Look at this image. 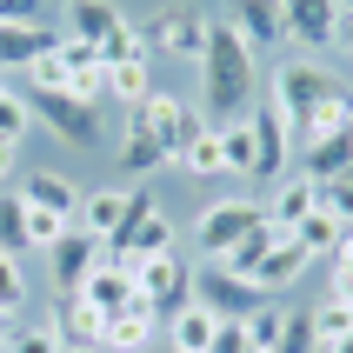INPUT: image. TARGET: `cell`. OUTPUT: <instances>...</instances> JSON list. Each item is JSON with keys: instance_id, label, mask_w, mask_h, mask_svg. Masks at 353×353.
Masks as SVG:
<instances>
[{"instance_id": "obj_46", "label": "cell", "mask_w": 353, "mask_h": 353, "mask_svg": "<svg viewBox=\"0 0 353 353\" xmlns=\"http://www.w3.org/2000/svg\"><path fill=\"white\" fill-rule=\"evenodd\" d=\"M347 314H353V300H347Z\"/></svg>"}, {"instance_id": "obj_23", "label": "cell", "mask_w": 353, "mask_h": 353, "mask_svg": "<svg viewBox=\"0 0 353 353\" xmlns=\"http://www.w3.org/2000/svg\"><path fill=\"white\" fill-rule=\"evenodd\" d=\"M120 167H127V174H154V167H167V154H160V140H154V127H147V114H140V107H127Z\"/></svg>"}, {"instance_id": "obj_33", "label": "cell", "mask_w": 353, "mask_h": 353, "mask_svg": "<svg viewBox=\"0 0 353 353\" xmlns=\"http://www.w3.org/2000/svg\"><path fill=\"white\" fill-rule=\"evenodd\" d=\"M27 127H34V107H27V94H14V87H7V94H0V140H7V147H20V140H27Z\"/></svg>"}, {"instance_id": "obj_30", "label": "cell", "mask_w": 353, "mask_h": 353, "mask_svg": "<svg viewBox=\"0 0 353 353\" xmlns=\"http://www.w3.org/2000/svg\"><path fill=\"white\" fill-rule=\"evenodd\" d=\"M0 254H34V240H27V200L20 194H0Z\"/></svg>"}, {"instance_id": "obj_31", "label": "cell", "mask_w": 353, "mask_h": 353, "mask_svg": "<svg viewBox=\"0 0 353 353\" xmlns=\"http://www.w3.org/2000/svg\"><path fill=\"white\" fill-rule=\"evenodd\" d=\"M214 134H220V154H227V174L254 180V127H247V120H227V127H214Z\"/></svg>"}, {"instance_id": "obj_21", "label": "cell", "mask_w": 353, "mask_h": 353, "mask_svg": "<svg viewBox=\"0 0 353 353\" xmlns=\"http://www.w3.org/2000/svg\"><path fill=\"white\" fill-rule=\"evenodd\" d=\"M74 300H87V307H100V314H120V307H134L140 294H134V280L120 274L114 260H100L94 274L80 280V294H74Z\"/></svg>"}, {"instance_id": "obj_22", "label": "cell", "mask_w": 353, "mask_h": 353, "mask_svg": "<svg viewBox=\"0 0 353 353\" xmlns=\"http://www.w3.org/2000/svg\"><path fill=\"white\" fill-rule=\"evenodd\" d=\"M20 200L40 207V214H60V220L80 214V187L67 174H27V180H20Z\"/></svg>"}, {"instance_id": "obj_14", "label": "cell", "mask_w": 353, "mask_h": 353, "mask_svg": "<svg viewBox=\"0 0 353 353\" xmlns=\"http://www.w3.org/2000/svg\"><path fill=\"white\" fill-rule=\"evenodd\" d=\"M60 14H67V20H60V34L80 40V47H94V54L120 34V27H127V14H120L114 0H67Z\"/></svg>"}, {"instance_id": "obj_9", "label": "cell", "mask_w": 353, "mask_h": 353, "mask_svg": "<svg viewBox=\"0 0 353 353\" xmlns=\"http://www.w3.org/2000/svg\"><path fill=\"white\" fill-rule=\"evenodd\" d=\"M254 220H260V207L247 194H220L214 207H200V227H194V240H200V254L207 260H220L234 240H247L254 234Z\"/></svg>"}, {"instance_id": "obj_35", "label": "cell", "mask_w": 353, "mask_h": 353, "mask_svg": "<svg viewBox=\"0 0 353 353\" xmlns=\"http://www.w3.org/2000/svg\"><path fill=\"white\" fill-rule=\"evenodd\" d=\"M67 227H74V220H60V214H40V207H27V240H34V254L60 247V240H67Z\"/></svg>"}, {"instance_id": "obj_2", "label": "cell", "mask_w": 353, "mask_h": 353, "mask_svg": "<svg viewBox=\"0 0 353 353\" xmlns=\"http://www.w3.org/2000/svg\"><path fill=\"white\" fill-rule=\"evenodd\" d=\"M114 267L134 280V294L154 307V320H174V314L194 307V267H187V260L154 254V260H114Z\"/></svg>"}, {"instance_id": "obj_34", "label": "cell", "mask_w": 353, "mask_h": 353, "mask_svg": "<svg viewBox=\"0 0 353 353\" xmlns=\"http://www.w3.org/2000/svg\"><path fill=\"white\" fill-rule=\"evenodd\" d=\"M20 307H27V267L0 254V314H20Z\"/></svg>"}, {"instance_id": "obj_5", "label": "cell", "mask_w": 353, "mask_h": 353, "mask_svg": "<svg viewBox=\"0 0 353 353\" xmlns=\"http://www.w3.org/2000/svg\"><path fill=\"white\" fill-rule=\"evenodd\" d=\"M140 114H147V127H154V140H160V154H167V167H174V160L200 140V127H207V120H200V107H194L187 94H160V87L140 100Z\"/></svg>"}, {"instance_id": "obj_37", "label": "cell", "mask_w": 353, "mask_h": 353, "mask_svg": "<svg viewBox=\"0 0 353 353\" xmlns=\"http://www.w3.org/2000/svg\"><path fill=\"white\" fill-rule=\"evenodd\" d=\"M307 320H314V340H340V334H347V327H353L347 300H320V307H314V314H307Z\"/></svg>"}, {"instance_id": "obj_39", "label": "cell", "mask_w": 353, "mask_h": 353, "mask_svg": "<svg viewBox=\"0 0 353 353\" xmlns=\"http://www.w3.org/2000/svg\"><path fill=\"white\" fill-rule=\"evenodd\" d=\"M314 353H353V327H347L340 340H314Z\"/></svg>"}, {"instance_id": "obj_20", "label": "cell", "mask_w": 353, "mask_h": 353, "mask_svg": "<svg viewBox=\"0 0 353 353\" xmlns=\"http://www.w3.org/2000/svg\"><path fill=\"white\" fill-rule=\"evenodd\" d=\"M300 180H314V187H327L334 174H347L353 167V127L347 134H334V140H314V147H300Z\"/></svg>"}, {"instance_id": "obj_29", "label": "cell", "mask_w": 353, "mask_h": 353, "mask_svg": "<svg viewBox=\"0 0 353 353\" xmlns=\"http://www.w3.org/2000/svg\"><path fill=\"white\" fill-rule=\"evenodd\" d=\"M294 240L307 247V260H334V247H340V220L327 214V207H314V214L294 227Z\"/></svg>"}, {"instance_id": "obj_18", "label": "cell", "mask_w": 353, "mask_h": 353, "mask_svg": "<svg viewBox=\"0 0 353 353\" xmlns=\"http://www.w3.org/2000/svg\"><path fill=\"white\" fill-rule=\"evenodd\" d=\"M234 27H240V40H247L254 54H274V47H287L280 0H240V7H234Z\"/></svg>"}, {"instance_id": "obj_45", "label": "cell", "mask_w": 353, "mask_h": 353, "mask_svg": "<svg viewBox=\"0 0 353 353\" xmlns=\"http://www.w3.org/2000/svg\"><path fill=\"white\" fill-rule=\"evenodd\" d=\"M154 353H174V347H154Z\"/></svg>"}, {"instance_id": "obj_25", "label": "cell", "mask_w": 353, "mask_h": 353, "mask_svg": "<svg viewBox=\"0 0 353 353\" xmlns=\"http://www.w3.org/2000/svg\"><path fill=\"white\" fill-rule=\"evenodd\" d=\"M54 327H60V340H67V347H100L107 314H100V307H87V300H67V307L54 314Z\"/></svg>"}, {"instance_id": "obj_7", "label": "cell", "mask_w": 353, "mask_h": 353, "mask_svg": "<svg viewBox=\"0 0 353 353\" xmlns=\"http://www.w3.org/2000/svg\"><path fill=\"white\" fill-rule=\"evenodd\" d=\"M254 180H287V160H294V120L280 114L274 100H254Z\"/></svg>"}, {"instance_id": "obj_13", "label": "cell", "mask_w": 353, "mask_h": 353, "mask_svg": "<svg viewBox=\"0 0 353 353\" xmlns=\"http://www.w3.org/2000/svg\"><path fill=\"white\" fill-rule=\"evenodd\" d=\"M100 260H107V247H100L94 234H80V227H67V240H60V247H47V274H54V287L67 300L80 294V280L94 274Z\"/></svg>"}, {"instance_id": "obj_17", "label": "cell", "mask_w": 353, "mask_h": 353, "mask_svg": "<svg viewBox=\"0 0 353 353\" xmlns=\"http://www.w3.org/2000/svg\"><path fill=\"white\" fill-rule=\"evenodd\" d=\"M154 307L147 300H134V307H120V314H107V334H100V347L107 353H154Z\"/></svg>"}, {"instance_id": "obj_26", "label": "cell", "mask_w": 353, "mask_h": 353, "mask_svg": "<svg viewBox=\"0 0 353 353\" xmlns=\"http://www.w3.org/2000/svg\"><path fill=\"white\" fill-rule=\"evenodd\" d=\"M287 320H294V307L260 300L254 314H247V340H254V353H280V340H287Z\"/></svg>"}, {"instance_id": "obj_43", "label": "cell", "mask_w": 353, "mask_h": 353, "mask_svg": "<svg viewBox=\"0 0 353 353\" xmlns=\"http://www.w3.org/2000/svg\"><path fill=\"white\" fill-rule=\"evenodd\" d=\"M67 353H107V347H67Z\"/></svg>"}, {"instance_id": "obj_32", "label": "cell", "mask_w": 353, "mask_h": 353, "mask_svg": "<svg viewBox=\"0 0 353 353\" xmlns=\"http://www.w3.org/2000/svg\"><path fill=\"white\" fill-rule=\"evenodd\" d=\"M7 353H67V340H60L54 314H47V320H27V327H14V340H7Z\"/></svg>"}, {"instance_id": "obj_10", "label": "cell", "mask_w": 353, "mask_h": 353, "mask_svg": "<svg viewBox=\"0 0 353 353\" xmlns=\"http://www.w3.org/2000/svg\"><path fill=\"white\" fill-rule=\"evenodd\" d=\"M140 40H147V54L200 60V47H207V14H194V7H160V14L140 27Z\"/></svg>"}, {"instance_id": "obj_27", "label": "cell", "mask_w": 353, "mask_h": 353, "mask_svg": "<svg viewBox=\"0 0 353 353\" xmlns=\"http://www.w3.org/2000/svg\"><path fill=\"white\" fill-rule=\"evenodd\" d=\"M147 94H154L147 60H114V67H107V100H120V107H140Z\"/></svg>"}, {"instance_id": "obj_16", "label": "cell", "mask_w": 353, "mask_h": 353, "mask_svg": "<svg viewBox=\"0 0 353 353\" xmlns=\"http://www.w3.org/2000/svg\"><path fill=\"white\" fill-rule=\"evenodd\" d=\"M307 267H314V260H307V247H300L294 234H280L274 247H267V260H260V267H254V274H247V280H254L260 294L274 300V294H287V287H294V280L307 274Z\"/></svg>"}, {"instance_id": "obj_42", "label": "cell", "mask_w": 353, "mask_h": 353, "mask_svg": "<svg viewBox=\"0 0 353 353\" xmlns=\"http://www.w3.org/2000/svg\"><path fill=\"white\" fill-rule=\"evenodd\" d=\"M7 340H14V314H0V353H7Z\"/></svg>"}, {"instance_id": "obj_28", "label": "cell", "mask_w": 353, "mask_h": 353, "mask_svg": "<svg viewBox=\"0 0 353 353\" xmlns=\"http://www.w3.org/2000/svg\"><path fill=\"white\" fill-rule=\"evenodd\" d=\"M174 167H180V174H194V180H220V174H227L220 134H214V127H200V140H194V147H187V154L174 160Z\"/></svg>"}, {"instance_id": "obj_40", "label": "cell", "mask_w": 353, "mask_h": 353, "mask_svg": "<svg viewBox=\"0 0 353 353\" xmlns=\"http://www.w3.org/2000/svg\"><path fill=\"white\" fill-rule=\"evenodd\" d=\"M334 47H340V54L353 60V14H340V40H334Z\"/></svg>"}, {"instance_id": "obj_36", "label": "cell", "mask_w": 353, "mask_h": 353, "mask_svg": "<svg viewBox=\"0 0 353 353\" xmlns=\"http://www.w3.org/2000/svg\"><path fill=\"white\" fill-rule=\"evenodd\" d=\"M320 207H327L340 227H353V167H347V174H334L327 187H320Z\"/></svg>"}, {"instance_id": "obj_6", "label": "cell", "mask_w": 353, "mask_h": 353, "mask_svg": "<svg viewBox=\"0 0 353 353\" xmlns=\"http://www.w3.org/2000/svg\"><path fill=\"white\" fill-rule=\"evenodd\" d=\"M27 107H34L40 127H54L67 147H100V107H87V100H74L67 87H47V94H27Z\"/></svg>"}, {"instance_id": "obj_19", "label": "cell", "mask_w": 353, "mask_h": 353, "mask_svg": "<svg viewBox=\"0 0 353 353\" xmlns=\"http://www.w3.org/2000/svg\"><path fill=\"white\" fill-rule=\"evenodd\" d=\"M314 207H320V187H314V180H300V174H287V180L274 187V200L260 207V214L274 220L280 234H294V227H300L307 214H314Z\"/></svg>"}, {"instance_id": "obj_11", "label": "cell", "mask_w": 353, "mask_h": 353, "mask_svg": "<svg viewBox=\"0 0 353 353\" xmlns=\"http://www.w3.org/2000/svg\"><path fill=\"white\" fill-rule=\"evenodd\" d=\"M60 27H47V20H0V74H27V67H34V60H47L60 47Z\"/></svg>"}, {"instance_id": "obj_38", "label": "cell", "mask_w": 353, "mask_h": 353, "mask_svg": "<svg viewBox=\"0 0 353 353\" xmlns=\"http://www.w3.org/2000/svg\"><path fill=\"white\" fill-rule=\"evenodd\" d=\"M207 353H254V340H247V320H220V334Z\"/></svg>"}, {"instance_id": "obj_8", "label": "cell", "mask_w": 353, "mask_h": 353, "mask_svg": "<svg viewBox=\"0 0 353 353\" xmlns=\"http://www.w3.org/2000/svg\"><path fill=\"white\" fill-rule=\"evenodd\" d=\"M260 287L254 280H240V274H227L220 260H207V267H194V307H207V314H220V320H247L260 307Z\"/></svg>"}, {"instance_id": "obj_44", "label": "cell", "mask_w": 353, "mask_h": 353, "mask_svg": "<svg viewBox=\"0 0 353 353\" xmlns=\"http://www.w3.org/2000/svg\"><path fill=\"white\" fill-rule=\"evenodd\" d=\"M334 7H340V14H353V0H334Z\"/></svg>"}, {"instance_id": "obj_1", "label": "cell", "mask_w": 353, "mask_h": 353, "mask_svg": "<svg viewBox=\"0 0 353 353\" xmlns=\"http://www.w3.org/2000/svg\"><path fill=\"white\" fill-rule=\"evenodd\" d=\"M254 87H260V54L240 40L234 20H207V47H200V120L227 127V120L254 114Z\"/></svg>"}, {"instance_id": "obj_41", "label": "cell", "mask_w": 353, "mask_h": 353, "mask_svg": "<svg viewBox=\"0 0 353 353\" xmlns=\"http://www.w3.org/2000/svg\"><path fill=\"white\" fill-rule=\"evenodd\" d=\"M7 180H14V147L0 140V187H7Z\"/></svg>"}, {"instance_id": "obj_3", "label": "cell", "mask_w": 353, "mask_h": 353, "mask_svg": "<svg viewBox=\"0 0 353 353\" xmlns=\"http://www.w3.org/2000/svg\"><path fill=\"white\" fill-rule=\"evenodd\" d=\"M334 94H347V87H340L327 67H314V60H280L274 67V107L294 120V127L314 114L320 100H334Z\"/></svg>"}, {"instance_id": "obj_12", "label": "cell", "mask_w": 353, "mask_h": 353, "mask_svg": "<svg viewBox=\"0 0 353 353\" xmlns=\"http://www.w3.org/2000/svg\"><path fill=\"white\" fill-rule=\"evenodd\" d=\"M280 20H287V40H300L307 54H327L340 40V7L334 0H280Z\"/></svg>"}, {"instance_id": "obj_24", "label": "cell", "mask_w": 353, "mask_h": 353, "mask_svg": "<svg viewBox=\"0 0 353 353\" xmlns=\"http://www.w3.org/2000/svg\"><path fill=\"white\" fill-rule=\"evenodd\" d=\"M220 334V314H207V307H187V314L167 320V347L174 353H207Z\"/></svg>"}, {"instance_id": "obj_4", "label": "cell", "mask_w": 353, "mask_h": 353, "mask_svg": "<svg viewBox=\"0 0 353 353\" xmlns=\"http://www.w3.org/2000/svg\"><path fill=\"white\" fill-rule=\"evenodd\" d=\"M154 254H174V220L167 207H154L147 194H134V214L107 240V260H154Z\"/></svg>"}, {"instance_id": "obj_15", "label": "cell", "mask_w": 353, "mask_h": 353, "mask_svg": "<svg viewBox=\"0 0 353 353\" xmlns=\"http://www.w3.org/2000/svg\"><path fill=\"white\" fill-rule=\"evenodd\" d=\"M127 214H134V194L127 187H94V194H80V214H74V227L80 234H94L100 247L127 227Z\"/></svg>"}]
</instances>
